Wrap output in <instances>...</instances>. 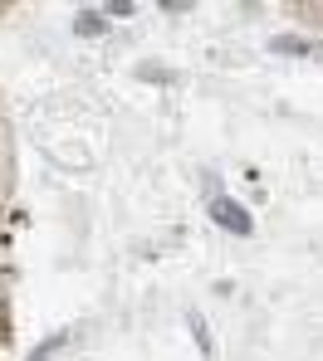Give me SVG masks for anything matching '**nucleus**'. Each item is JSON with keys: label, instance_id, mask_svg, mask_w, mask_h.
Listing matches in <instances>:
<instances>
[{"label": "nucleus", "instance_id": "1", "mask_svg": "<svg viewBox=\"0 0 323 361\" xmlns=\"http://www.w3.org/2000/svg\"><path fill=\"white\" fill-rule=\"evenodd\" d=\"M211 215H216L225 230H235V235H250V215H245V210H235L225 195H216V200H211Z\"/></svg>", "mask_w": 323, "mask_h": 361}]
</instances>
